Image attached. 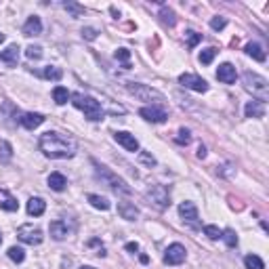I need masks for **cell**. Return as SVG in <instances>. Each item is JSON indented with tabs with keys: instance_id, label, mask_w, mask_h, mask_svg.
<instances>
[{
	"instance_id": "obj_1",
	"label": "cell",
	"mask_w": 269,
	"mask_h": 269,
	"mask_svg": "<svg viewBox=\"0 0 269 269\" xmlns=\"http://www.w3.org/2000/svg\"><path fill=\"white\" fill-rule=\"evenodd\" d=\"M38 147L46 158H53V160H67V158L76 156V141L74 139H69L61 133H55V131L40 135Z\"/></svg>"
},
{
	"instance_id": "obj_2",
	"label": "cell",
	"mask_w": 269,
	"mask_h": 269,
	"mask_svg": "<svg viewBox=\"0 0 269 269\" xmlns=\"http://www.w3.org/2000/svg\"><path fill=\"white\" fill-rule=\"evenodd\" d=\"M72 103L76 105L78 110H82L84 112V118L91 120V122H97L103 118V108H101V103L95 99V97H91V95H82V93H74L72 97Z\"/></svg>"
},
{
	"instance_id": "obj_3",
	"label": "cell",
	"mask_w": 269,
	"mask_h": 269,
	"mask_svg": "<svg viewBox=\"0 0 269 269\" xmlns=\"http://www.w3.org/2000/svg\"><path fill=\"white\" fill-rule=\"evenodd\" d=\"M242 84L256 101L265 103L269 99V84H267V80L263 76L254 74V72H244L242 74Z\"/></svg>"
},
{
	"instance_id": "obj_4",
	"label": "cell",
	"mask_w": 269,
	"mask_h": 269,
	"mask_svg": "<svg viewBox=\"0 0 269 269\" xmlns=\"http://www.w3.org/2000/svg\"><path fill=\"white\" fill-rule=\"evenodd\" d=\"M93 166H95V174H97V179H101V181H103L105 185H108V187H112L114 192H120V194H126V196L133 192L131 187L126 185V181H122V179L118 177V174H114L108 166L99 164L97 160H93Z\"/></svg>"
},
{
	"instance_id": "obj_5",
	"label": "cell",
	"mask_w": 269,
	"mask_h": 269,
	"mask_svg": "<svg viewBox=\"0 0 269 269\" xmlns=\"http://www.w3.org/2000/svg\"><path fill=\"white\" fill-rule=\"evenodd\" d=\"M145 200L149 204H154L158 210H164L170 206V192H168V187L164 185H151L149 190L145 192Z\"/></svg>"
},
{
	"instance_id": "obj_6",
	"label": "cell",
	"mask_w": 269,
	"mask_h": 269,
	"mask_svg": "<svg viewBox=\"0 0 269 269\" xmlns=\"http://www.w3.org/2000/svg\"><path fill=\"white\" fill-rule=\"evenodd\" d=\"M126 91L135 95L139 101H164V95L160 91L151 88L147 84H139V82H126Z\"/></svg>"
},
{
	"instance_id": "obj_7",
	"label": "cell",
	"mask_w": 269,
	"mask_h": 269,
	"mask_svg": "<svg viewBox=\"0 0 269 269\" xmlns=\"http://www.w3.org/2000/svg\"><path fill=\"white\" fill-rule=\"evenodd\" d=\"M17 238L23 242V244H30V246H38L42 244V231L34 225H21L17 229Z\"/></svg>"
},
{
	"instance_id": "obj_8",
	"label": "cell",
	"mask_w": 269,
	"mask_h": 269,
	"mask_svg": "<svg viewBox=\"0 0 269 269\" xmlns=\"http://www.w3.org/2000/svg\"><path fill=\"white\" fill-rule=\"evenodd\" d=\"M179 215L190 227H194V229L200 227V215H198V208H196L194 202H181L179 204Z\"/></svg>"
},
{
	"instance_id": "obj_9",
	"label": "cell",
	"mask_w": 269,
	"mask_h": 269,
	"mask_svg": "<svg viewBox=\"0 0 269 269\" xmlns=\"http://www.w3.org/2000/svg\"><path fill=\"white\" fill-rule=\"evenodd\" d=\"M139 116H141V118H145L147 122H156V124L166 122V118H168L166 110L160 108V105H149V108H141V110H139Z\"/></svg>"
},
{
	"instance_id": "obj_10",
	"label": "cell",
	"mask_w": 269,
	"mask_h": 269,
	"mask_svg": "<svg viewBox=\"0 0 269 269\" xmlns=\"http://www.w3.org/2000/svg\"><path fill=\"white\" fill-rule=\"evenodd\" d=\"M179 82L185 86V88H192L196 93H206L208 91V82L204 78L196 76V74H181L179 76Z\"/></svg>"
},
{
	"instance_id": "obj_11",
	"label": "cell",
	"mask_w": 269,
	"mask_h": 269,
	"mask_svg": "<svg viewBox=\"0 0 269 269\" xmlns=\"http://www.w3.org/2000/svg\"><path fill=\"white\" fill-rule=\"evenodd\" d=\"M185 256H187V250H185L183 244H170L164 252V263L166 265H181L185 261Z\"/></svg>"
},
{
	"instance_id": "obj_12",
	"label": "cell",
	"mask_w": 269,
	"mask_h": 269,
	"mask_svg": "<svg viewBox=\"0 0 269 269\" xmlns=\"http://www.w3.org/2000/svg\"><path fill=\"white\" fill-rule=\"evenodd\" d=\"M114 139H116V143H120L126 151H139V141L135 139V135L131 133H126V131H118V133H114Z\"/></svg>"
},
{
	"instance_id": "obj_13",
	"label": "cell",
	"mask_w": 269,
	"mask_h": 269,
	"mask_svg": "<svg viewBox=\"0 0 269 269\" xmlns=\"http://www.w3.org/2000/svg\"><path fill=\"white\" fill-rule=\"evenodd\" d=\"M217 78H219V82H223V84H233L236 82V78H238V72H236V67H233L231 63H223V65H219V69H217Z\"/></svg>"
},
{
	"instance_id": "obj_14",
	"label": "cell",
	"mask_w": 269,
	"mask_h": 269,
	"mask_svg": "<svg viewBox=\"0 0 269 269\" xmlns=\"http://www.w3.org/2000/svg\"><path fill=\"white\" fill-rule=\"evenodd\" d=\"M42 122H44V116H42V114H34V112L23 114L21 118H19V124H21L23 128H28V131H34V128H38Z\"/></svg>"
},
{
	"instance_id": "obj_15",
	"label": "cell",
	"mask_w": 269,
	"mask_h": 269,
	"mask_svg": "<svg viewBox=\"0 0 269 269\" xmlns=\"http://www.w3.org/2000/svg\"><path fill=\"white\" fill-rule=\"evenodd\" d=\"M0 61L7 63L9 67H15L17 61H19V46H17V44H11L7 51L0 53Z\"/></svg>"
},
{
	"instance_id": "obj_16",
	"label": "cell",
	"mask_w": 269,
	"mask_h": 269,
	"mask_svg": "<svg viewBox=\"0 0 269 269\" xmlns=\"http://www.w3.org/2000/svg\"><path fill=\"white\" fill-rule=\"evenodd\" d=\"M244 114H246V118H263L265 116V103L261 101H248L246 108H244Z\"/></svg>"
},
{
	"instance_id": "obj_17",
	"label": "cell",
	"mask_w": 269,
	"mask_h": 269,
	"mask_svg": "<svg viewBox=\"0 0 269 269\" xmlns=\"http://www.w3.org/2000/svg\"><path fill=\"white\" fill-rule=\"evenodd\" d=\"M23 34H26V36H38V34H42V21H40V17L32 15L26 21V26H23Z\"/></svg>"
},
{
	"instance_id": "obj_18",
	"label": "cell",
	"mask_w": 269,
	"mask_h": 269,
	"mask_svg": "<svg viewBox=\"0 0 269 269\" xmlns=\"http://www.w3.org/2000/svg\"><path fill=\"white\" fill-rule=\"evenodd\" d=\"M49 231H51V238L57 240V242H61L67 238V225L63 223V221H53V223L49 225Z\"/></svg>"
},
{
	"instance_id": "obj_19",
	"label": "cell",
	"mask_w": 269,
	"mask_h": 269,
	"mask_svg": "<svg viewBox=\"0 0 269 269\" xmlns=\"http://www.w3.org/2000/svg\"><path fill=\"white\" fill-rule=\"evenodd\" d=\"M118 215L126 221H135L139 217V208L133 202H120L118 204Z\"/></svg>"
},
{
	"instance_id": "obj_20",
	"label": "cell",
	"mask_w": 269,
	"mask_h": 269,
	"mask_svg": "<svg viewBox=\"0 0 269 269\" xmlns=\"http://www.w3.org/2000/svg\"><path fill=\"white\" fill-rule=\"evenodd\" d=\"M44 210H46V202L42 198H30L28 200V215L30 217H40V215H44Z\"/></svg>"
},
{
	"instance_id": "obj_21",
	"label": "cell",
	"mask_w": 269,
	"mask_h": 269,
	"mask_svg": "<svg viewBox=\"0 0 269 269\" xmlns=\"http://www.w3.org/2000/svg\"><path fill=\"white\" fill-rule=\"evenodd\" d=\"M46 181H49V187H51L53 192H63L65 187H67V179L63 177L61 172H51Z\"/></svg>"
},
{
	"instance_id": "obj_22",
	"label": "cell",
	"mask_w": 269,
	"mask_h": 269,
	"mask_svg": "<svg viewBox=\"0 0 269 269\" xmlns=\"http://www.w3.org/2000/svg\"><path fill=\"white\" fill-rule=\"evenodd\" d=\"M244 51H246V55H250L252 59H256V61H265L267 59V55H265V51H263V46L259 44V42H248L246 46H244Z\"/></svg>"
},
{
	"instance_id": "obj_23",
	"label": "cell",
	"mask_w": 269,
	"mask_h": 269,
	"mask_svg": "<svg viewBox=\"0 0 269 269\" xmlns=\"http://www.w3.org/2000/svg\"><path fill=\"white\" fill-rule=\"evenodd\" d=\"M0 206H3L5 210H9V213H15V210L19 208V202L15 200L13 196H11L9 192L0 190Z\"/></svg>"
},
{
	"instance_id": "obj_24",
	"label": "cell",
	"mask_w": 269,
	"mask_h": 269,
	"mask_svg": "<svg viewBox=\"0 0 269 269\" xmlns=\"http://www.w3.org/2000/svg\"><path fill=\"white\" fill-rule=\"evenodd\" d=\"M38 76H42V78H46V80H55V82H57V80L63 78V72H61L59 67H55V65H46L42 72H38Z\"/></svg>"
},
{
	"instance_id": "obj_25",
	"label": "cell",
	"mask_w": 269,
	"mask_h": 269,
	"mask_svg": "<svg viewBox=\"0 0 269 269\" xmlns=\"http://www.w3.org/2000/svg\"><path fill=\"white\" fill-rule=\"evenodd\" d=\"M86 200H88L93 206H95V208H99V210H110V206H112L108 198L97 196V194H88V196H86Z\"/></svg>"
},
{
	"instance_id": "obj_26",
	"label": "cell",
	"mask_w": 269,
	"mask_h": 269,
	"mask_svg": "<svg viewBox=\"0 0 269 269\" xmlns=\"http://www.w3.org/2000/svg\"><path fill=\"white\" fill-rule=\"evenodd\" d=\"M69 97H72V95H69V91L65 86H55L53 88V99H55L57 105H65Z\"/></svg>"
},
{
	"instance_id": "obj_27",
	"label": "cell",
	"mask_w": 269,
	"mask_h": 269,
	"mask_svg": "<svg viewBox=\"0 0 269 269\" xmlns=\"http://www.w3.org/2000/svg\"><path fill=\"white\" fill-rule=\"evenodd\" d=\"M244 265H246V269H265V263L261 256L256 254H246L244 256Z\"/></svg>"
},
{
	"instance_id": "obj_28",
	"label": "cell",
	"mask_w": 269,
	"mask_h": 269,
	"mask_svg": "<svg viewBox=\"0 0 269 269\" xmlns=\"http://www.w3.org/2000/svg\"><path fill=\"white\" fill-rule=\"evenodd\" d=\"M221 238H223V242L227 244L229 248L238 246V236H236V231H233V229H223V231H221Z\"/></svg>"
},
{
	"instance_id": "obj_29",
	"label": "cell",
	"mask_w": 269,
	"mask_h": 269,
	"mask_svg": "<svg viewBox=\"0 0 269 269\" xmlns=\"http://www.w3.org/2000/svg\"><path fill=\"white\" fill-rule=\"evenodd\" d=\"M9 259L15 261V263H23L26 261V250L19 248V246H11L9 248Z\"/></svg>"
},
{
	"instance_id": "obj_30",
	"label": "cell",
	"mask_w": 269,
	"mask_h": 269,
	"mask_svg": "<svg viewBox=\"0 0 269 269\" xmlns=\"http://www.w3.org/2000/svg\"><path fill=\"white\" fill-rule=\"evenodd\" d=\"M160 17H162V21L166 23V26H174L177 23V17H174V13H172V9H168V7H162L160 9Z\"/></svg>"
},
{
	"instance_id": "obj_31",
	"label": "cell",
	"mask_w": 269,
	"mask_h": 269,
	"mask_svg": "<svg viewBox=\"0 0 269 269\" xmlns=\"http://www.w3.org/2000/svg\"><path fill=\"white\" fill-rule=\"evenodd\" d=\"M217 49H215V46H208V49H204L202 53H200V63H204V65H208L210 61H213L215 59V57H217Z\"/></svg>"
},
{
	"instance_id": "obj_32",
	"label": "cell",
	"mask_w": 269,
	"mask_h": 269,
	"mask_svg": "<svg viewBox=\"0 0 269 269\" xmlns=\"http://www.w3.org/2000/svg\"><path fill=\"white\" fill-rule=\"evenodd\" d=\"M116 59L124 63V69H131V63H128V59H131V51L128 49H118L116 51Z\"/></svg>"
},
{
	"instance_id": "obj_33",
	"label": "cell",
	"mask_w": 269,
	"mask_h": 269,
	"mask_svg": "<svg viewBox=\"0 0 269 269\" xmlns=\"http://www.w3.org/2000/svg\"><path fill=\"white\" fill-rule=\"evenodd\" d=\"M185 36H187V46H190V49H194V46L202 40V34H198V32H194V30H187Z\"/></svg>"
},
{
	"instance_id": "obj_34",
	"label": "cell",
	"mask_w": 269,
	"mask_h": 269,
	"mask_svg": "<svg viewBox=\"0 0 269 269\" xmlns=\"http://www.w3.org/2000/svg\"><path fill=\"white\" fill-rule=\"evenodd\" d=\"M0 156H3L5 162H9L11 158H13V147H11L9 141H0Z\"/></svg>"
},
{
	"instance_id": "obj_35",
	"label": "cell",
	"mask_w": 269,
	"mask_h": 269,
	"mask_svg": "<svg viewBox=\"0 0 269 269\" xmlns=\"http://www.w3.org/2000/svg\"><path fill=\"white\" fill-rule=\"evenodd\" d=\"M65 11H69L72 13V17H80V15H84V7H80L76 3H63Z\"/></svg>"
},
{
	"instance_id": "obj_36",
	"label": "cell",
	"mask_w": 269,
	"mask_h": 269,
	"mask_svg": "<svg viewBox=\"0 0 269 269\" xmlns=\"http://www.w3.org/2000/svg\"><path fill=\"white\" fill-rule=\"evenodd\" d=\"M26 55H28V59H40V57H42V49H40V46H28V49H26Z\"/></svg>"
},
{
	"instance_id": "obj_37",
	"label": "cell",
	"mask_w": 269,
	"mask_h": 269,
	"mask_svg": "<svg viewBox=\"0 0 269 269\" xmlns=\"http://www.w3.org/2000/svg\"><path fill=\"white\" fill-rule=\"evenodd\" d=\"M204 233H206L210 240H219V238H221V229H219L217 225H206V227H204Z\"/></svg>"
},
{
	"instance_id": "obj_38",
	"label": "cell",
	"mask_w": 269,
	"mask_h": 269,
	"mask_svg": "<svg viewBox=\"0 0 269 269\" xmlns=\"http://www.w3.org/2000/svg\"><path fill=\"white\" fill-rule=\"evenodd\" d=\"M225 26H227V19L225 17H215L213 21H210V28H213L215 32H221Z\"/></svg>"
},
{
	"instance_id": "obj_39",
	"label": "cell",
	"mask_w": 269,
	"mask_h": 269,
	"mask_svg": "<svg viewBox=\"0 0 269 269\" xmlns=\"http://www.w3.org/2000/svg\"><path fill=\"white\" fill-rule=\"evenodd\" d=\"M192 141V135H190V131L187 128H181L179 131V137H177V143H181V145H187Z\"/></svg>"
},
{
	"instance_id": "obj_40",
	"label": "cell",
	"mask_w": 269,
	"mask_h": 269,
	"mask_svg": "<svg viewBox=\"0 0 269 269\" xmlns=\"http://www.w3.org/2000/svg\"><path fill=\"white\" fill-rule=\"evenodd\" d=\"M139 158H141V162H143V164H147V166H154V164H156V158L149 156L147 151H141V154H139Z\"/></svg>"
},
{
	"instance_id": "obj_41",
	"label": "cell",
	"mask_w": 269,
	"mask_h": 269,
	"mask_svg": "<svg viewBox=\"0 0 269 269\" xmlns=\"http://www.w3.org/2000/svg\"><path fill=\"white\" fill-rule=\"evenodd\" d=\"M82 38L95 40V38H97V30H95V28H84V30H82Z\"/></svg>"
},
{
	"instance_id": "obj_42",
	"label": "cell",
	"mask_w": 269,
	"mask_h": 269,
	"mask_svg": "<svg viewBox=\"0 0 269 269\" xmlns=\"http://www.w3.org/2000/svg\"><path fill=\"white\" fill-rule=\"evenodd\" d=\"M126 250H128V252H137V250H139V244H137V242H128V244H126Z\"/></svg>"
},
{
	"instance_id": "obj_43",
	"label": "cell",
	"mask_w": 269,
	"mask_h": 269,
	"mask_svg": "<svg viewBox=\"0 0 269 269\" xmlns=\"http://www.w3.org/2000/svg\"><path fill=\"white\" fill-rule=\"evenodd\" d=\"M198 158H206V147L204 145L198 147Z\"/></svg>"
},
{
	"instance_id": "obj_44",
	"label": "cell",
	"mask_w": 269,
	"mask_h": 269,
	"mask_svg": "<svg viewBox=\"0 0 269 269\" xmlns=\"http://www.w3.org/2000/svg\"><path fill=\"white\" fill-rule=\"evenodd\" d=\"M3 42H5V34H3V32H0V44H3Z\"/></svg>"
},
{
	"instance_id": "obj_45",
	"label": "cell",
	"mask_w": 269,
	"mask_h": 269,
	"mask_svg": "<svg viewBox=\"0 0 269 269\" xmlns=\"http://www.w3.org/2000/svg\"><path fill=\"white\" fill-rule=\"evenodd\" d=\"M80 269H95V267H88V265H84V267H80Z\"/></svg>"
},
{
	"instance_id": "obj_46",
	"label": "cell",
	"mask_w": 269,
	"mask_h": 269,
	"mask_svg": "<svg viewBox=\"0 0 269 269\" xmlns=\"http://www.w3.org/2000/svg\"><path fill=\"white\" fill-rule=\"evenodd\" d=\"M0 244H3V233H0Z\"/></svg>"
},
{
	"instance_id": "obj_47",
	"label": "cell",
	"mask_w": 269,
	"mask_h": 269,
	"mask_svg": "<svg viewBox=\"0 0 269 269\" xmlns=\"http://www.w3.org/2000/svg\"><path fill=\"white\" fill-rule=\"evenodd\" d=\"M0 65H3V61H0Z\"/></svg>"
}]
</instances>
